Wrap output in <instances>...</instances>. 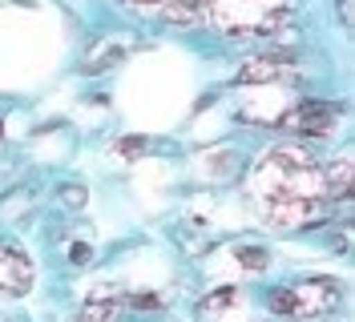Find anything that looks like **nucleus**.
Listing matches in <instances>:
<instances>
[{
  "mask_svg": "<svg viewBox=\"0 0 355 322\" xmlns=\"http://www.w3.org/2000/svg\"><path fill=\"white\" fill-rule=\"evenodd\" d=\"M250 202L275 230H311L327 214L323 166L303 145H275L250 166Z\"/></svg>",
  "mask_w": 355,
  "mask_h": 322,
  "instance_id": "obj_1",
  "label": "nucleus"
},
{
  "mask_svg": "<svg viewBox=\"0 0 355 322\" xmlns=\"http://www.w3.org/2000/svg\"><path fill=\"white\" fill-rule=\"evenodd\" d=\"M295 8L299 0H202V17L230 41L279 33L295 17Z\"/></svg>",
  "mask_w": 355,
  "mask_h": 322,
  "instance_id": "obj_2",
  "label": "nucleus"
},
{
  "mask_svg": "<svg viewBox=\"0 0 355 322\" xmlns=\"http://www.w3.org/2000/svg\"><path fill=\"white\" fill-rule=\"evenodd\" d=\"M339 302H343V286L335 278H299L291 286H275L266 294V306L279 319H295V322L327 319Z\"/></svg>",
  "mask_w": 355,
  "mask_h": 322,
  "instance_id": "obj_3",
  "label": "nucleus"
},
{
  "mask_svg": "<svg viewBox=\"0 0 355 322\" xmlns=\"http://www.w3.org/2000/svg\"><path fill=\"white\" fill-rule=\"evenodd\" d=\"M339 117H343V105H335V101H311V97H299L291 113L283 117V125L279 133H303V137H327L335 133L339 125Z\"/></svg>",
  "mask_w": 355,
  "mask_h": 322,
  "instance_id": "obj_4",
  "label": "nucleus"
},
{
  "mask_svg": "<svg viewBox=\"0 0 355 322\" xmlns=\"http://www.w3.org/2000/svg\"><path fill=\"white\" fill-rule=\"evenodd\" d=\"M295 81V61L283 53H266V57H250L239 69V85H287Z\"/></svg>",
  "mask_w": 355,
  "mask_h": 322,
  "instance_id": "obj_5",
  "label": "nucleus"
},
{
  "mask_svg": "<svg viewBox=\"0 0 355 322\" xmlns=\"http://www.w3.org/2000/svg\"><path fill=\"white\" fill-rule=\"evenodd\" d=\"M28 290H33V262L12 246H0V294L21 298Z\"/></svg>",
  "mask_w": 355,
  "mask_h": 322,
  "instance_id": "obj_6",
  "label": "nucleus"
},
{
  "mask_svg": "<svg viewBox=\"0 0 355 322\" xmlns=\"http://www.w3.org/2000/svg\"><path fill=\"white\" fill-rule=\"evenodd\" d=\"M323 186H327V202H347V193H352V153L331 157V166L323 170Z\"/></svg>",
  "mask_w": 355,
  "mask_h": 322,
  "instance_id": "obj_7",
  "label": "nucleus"
},
{
  "mask_svg": "<svg viewBox=\"0 0 355 322\" xmlns=\"http://www.w3.org/2000/svg\"><path fill=\"white\" fill-rule=\"evenodd\" d=\"M121 306H125V298H121L113 286H105V290H97V294L85 302L81 322H113L117 314H121Z\"/></svg>",
  "mask_w": 355,
  "mask_h": 322,
  "instance_id": "obj_8",
  "label": "nucleus"
},
{
  "mask_svg": "<svg viewBox=\"0 0 355 322\" xmlns=\"http://www.w3.org/2000/svg\"><path fill=\"white\" fill-rule=\"evenodd\" d=\"M157 17L170 24H194L202 17V0H162Z\"/></svg>",
  "mask_w": 355,
  "mask_h": 322,
  "instance_id": "obj_9",
  "label": "nucleus"
},
{
  "mask_svg": "<svg viewBox=\"0 0 355 322\" xmlns=\"http://www.w3.org/2000/svg\"><path fill=\"white\" fill-rule=\"evenodd\" d=\"M239 306V286H214L206 298H202V319H210V314H226V310H234Z\"/></svg>",
  "mask_w": 355,
  "mask_h": 322,
  "instance_id": "obj_10",
  "label": "nucleus"
},
{
  "mask_svg": "<svg viewBox=\"0 0 355 322\" xmlns=\"http://www.w3.org/2000/svg\"><path fill=\"white\" fill-rule=\"evenodd\" d=\"M234 254H239V266L250 270V274H263L266 266H270V250L266 246H239Z\"/></svg>",
  "mask_w": 355,
  "mask_h": 322,
  "instance_id": "obj_11",
  "label": "nucleus"
},
{
  "mask_svg": "<svg viewBox=\"0 0 355 322\" xmlns=\"http://www.w3.org/2000/svg\"><path fill=\"white\" fill-rule=\"evenodd\" d=\"M113 153H117L121 161H141V157L150 153V137H141V133H130V137H121V141L113 145Z\"/></svg>",
  "mask_w": 355,
  "mask_h": 322,
  "instance_id": "obj_12",
  "label": "nucleus"
},
{
  "mask_svg": "<svg viewBox=\"0 0 355 322\" xmlns=\"http://www.w3.org/2000/svg\"><path fill=\"white\" fill-rule=\"evenodd\" d=\"M130 306H137V310H157L162 306V294H130Z\"/></svg>",
  "mask_w": 355,
  "mask_h": 322,
  "instance_id": "obj_13",
  "label": "nucleus"
},
{
  "mask_svg": "<svg viewBox=\"0 0 355 322\" xmlns=\"http://www.w3.org/2000/svg\"><path fill=\"white\" fill-rule=\"evenodd\" d=\"M89 262V246H73V266H85Z\"/></svg>",
  "mask_w": 355,
  "mask_h": 322,
  "instance_id": "obj_14",
  "label": "nucleus"
},
{
  "mask_svg": "<svg viewBox=\"0 0 355 322\" xmlns=\"http://www.w3.org/2000/svg\"><path fill=\"white\" fill-rule=\"evenodd\" d=\"M130 4H137V8H157L162 0H130Z\"/></svg>",
  "mask_w": 355,
  "mask_h": 322,
  "instance_id": "obj_15",
  "label": "nucleus"
},
{
  "mask_svg": "<svg viewBox=\"0 0 355 322\" xmlns=\"http://www.w3.org/2000/svg\"><path fill=\"white\" fill-rule=\"evenodd\" d=\"M0 141H4V121H0Z\"/></svg>",
  "mask_w": 355,
  "mask_h": 322,
  "instance_id": "obj_16",
  "label": "nucleus"
}]
</instances>
